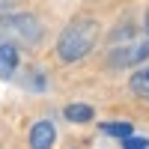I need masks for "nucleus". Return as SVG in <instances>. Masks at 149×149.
Instances as JSON below:
<instances>
[{
    "instance_id": "nucleus-1",
    "label": "nucleus",
    "mask_w": 149,
    "mask_h": 149,
    "mask_svg": "<svg viewBox=\"0 0 149 149\" xmlns=\"http://www.w3.org/2000/svg\"><path fill=\"white\" fill-rule=\"evenodd\" d=\"M95 39H98V24L93 18H74L66 24V30L57 39V57L63 63H78L93 51Z\"/></svg>"
},
{
    "instance_id": "nucleus-2",
    "label": "nucleus",
    "mask_w": 149,
    "mask_h": 149,
    "mask_svg": "<svg viewBox=\"0 0 149 149\" xmlns=\"http://www.w3.org/2000/svg\"><path fill=\"white\" fill-rule=\"evenodd\" d=\"M0 33H15L18 39H24V42H36V39H39V27H36V21L27 18V15L3 18V21H0Z\"/></svg>"
},
{
    "instance_id": "nucleus-3",
    "label": "nucleus",
    "mask_w": 149,
    "mask_h": 149,
    "mask_svg": "<svg viewBox=\"0 0 149 149\" xmlns=\"http://www.w3.org/2000/svg\"><path fill=\"white\" fill-rule=\"evenodd\" d=\"M54 137H57V131H54V122L51 119L33 122V128H30V146L33 149H48L54 143Z\"/></svg>"
},
{
    "instance_id": "nucleus-4",
    "label": "nucleus",
    "mask_w": 149,
    "mask_h": 149,
    "mask_svg": "<svg viewBox=\"0 0 149 149\" xmlns=\"http://www.w3.org/2000/svg\"><path fill=\"white\" fill-rule=\"evenodd\" d=\"M18 69V48L15 42H0V78H12Z\"/></svg>"
},
{
    "instance_id": "nucleus-5",
    "label": "nucleus",
    "mask_w": 149,
    "mask_h": 149,
    "mask_svg": "<svg viewBox=\"0 0 149 149\" xmlns=\"http://www.w3.org/2000/svg\"><path fill=\"white\" fill-rule=\"evenodd\" d=\"M128 90L137 98H149V69H137L128 78Z\"/></svg>"
},
{
    "instance_id": "nucleus-6",
    "label": "nucleus",
    "mask_w": 149,
    "mask_h": 149,
    "mask_svg": "<svg viewBox=\"0 0 149 149\" xmlns=\"http://www.w3.org/2000/svg\"><path fill=\"white\" fill-rule=\"evenodd\" d=\"M102 131L110 134V137H116V140H125L134 128H131V122H125V119H110V122H102Z\"/></svg>"
},
{
    "instance_id": "nucleus-7",
    "label": "nucleus",
    "mask_w": 149,
    "mask_h": 149,
    "mask_svg": "<svg viewBox=\"0 0 149 149\" xmlns=\"http://www.w3.org/2000/svg\"><path fill=\"white\" fill-rule=\"evenodd\" d=\"M63 116H66L69 122H90V119H93V107H90V104H69V107L63 110Z\"/></svg>"
},
{
    "instance_id": "nucleus-8",
    "label": "nucleus",
    "mask_w": 149,
    "mask_h": 149,
    "mask_svg": "<svg viewBox=\"0 0 149 149\" xmlns=\"http://www.w3.org/2000/svg\"><path fill=\"white\" fill-rule=\"evenodd\" d=\"M122 146H125V149H146L149 140H146V137H134V134H128V137L122 140Z\"/></svg>"
}]
</instances>
